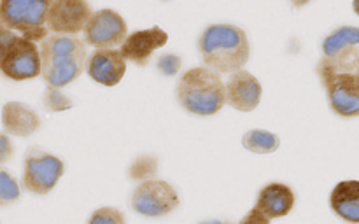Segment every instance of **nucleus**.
<instances>
[{
  "label": "nucleus",
  "mask_w": 359,
  "mask_h": 224,
  "mask_svg": "<svg viewBox=\"0 0 359 224\" xmlns=\"http://www.w3.org/2000/svg\"><path fill=\"white\" fill-rule=\"evenodd\" d=\"M84 41L97 49H112L121 46L128 34L126 21L112 9L95 10L83 30Z\"/></svg>",
  "instance_id": "obj_9"
},
{
  "label": "nucleus",
  "mask_w": 359,
  "mask_h": 224,
  "mask_svg": "<svg viewBox=\"0 0 359 224\" xmlns=\"http://www.w3.org/2000/svg\"><path fill=\"white\" fill-rule=\"evenodd\" d=\"M2 126L6 133L16 136H30L41 126L37 112L21 102H7L2 107Z\"/></svg>",
  "instance_id": "obj_16"
},
{
  "label": "nucleus",
  "mask_w": 359,
  "mask_h": 224,
  "mask_svg": "<svg viewBox=\"0 0 359 224\" xmlns=\"http://www.w3.org/2000/svg\"><path fill=\"white\" fill-rule=\"evenodd\" d=\"M93 14L84 0H51L46 14V28L55 35H76L84 30Z\"/></svg>",
  "instance_id": "obj_10"
},
{
  "label": "nucleus",
  "mask_w": 359,
  "mask_h": 224,
  "mask_svg": "<svg viewBox=\"0 0 359 224\" xmlns=\"http://www.w3.org/2000/svg\"><path fill=\"white\" fill-rule=\"evenodd\" d=\"M86 72L95 83L112 88L121 83L126 74V62L119 49H97L86 58Z\"/></svg>",
  "instance_id": "obj_14"
},
{
  "label": "nucleus",
  "mask_w": 359,
  "mask_h": 224,
  "mask_svg": "<svg viewBox=\"0 0 359 224\" xmlns=\"http://www.w3.org/2000/svg\"><path fill=\"white\" fill-rule=\"evenodd\" d=\"M86 224H126L121 210L114 206H100L88 217Z\"/></svg>",
  "instance_id": "obj_22"
},
{
  "label": "nucleus",
  "mask_w": 359,
  "mask_h": 224,
  "mask_svg": "<svg viewBox=\"0 0 359 224\" xmlns=\"http://www.w3.org/2000/svg\"><path fill=\"white\" fill-rule=\"evenodd\" d=\"M41 77L48 88L62 90L83 74L86 44L76 35H48L39 48Z\"/></svg>",
  "instance_id": "obj_2"
},
{
  "label": "nucleus",
  "mask_w": 359,
  "mask_h": 224,
  "mask_svg": "<svg viewBox=\"0 0 359 224\" xmlns=\"http://www.w3.org/2000/svg\"><path fill=\"white\" fill-rule=\"evenodd\" d=\"M42 105H44L48 111L63 112L67 111V108L72 107L74 104L67 94L62 93V90H56V88H46L44 94H42Z\"/></svg>",
  "instance_id": "obj_21"
},
{
  "label": "nucleus",
  "mask_w": 359,
  "mask_h": 224,
  "mask_svg": "<svg viewBox=\"0 0 359 224\" xmlns=\"http://www.w3.org/2000/svg\"><path fill=\"white\" fill-rule=\"evenodd\" d=\"M330 209L346 223H359V181H342L330 192Z\"/></svg>",
  "instance_id": "obj_17"
},
{
  "label": "nucleus",
  "mask_w": 359,
  "mask_h": 224,
  "mask_svg": "<svg viewBox=\"0 0 359 224\" xmlns=\"http://www.w3.org/2000/svg\"><path fill=\"white\" fill-rule=\"evenodd\" d=\"M242 146L255 154H270L279 149L280 139L266 130H249L242 135Z\"/></svg>",
  "instance_id": "obj_18"
},
{
  "label": "nucleus",
  "mask_w": 359,
  "mask_h": 224,
  "mask_svg": "<svg viewBox=\"0 0 359 224\" xmlns=\"http://www.w3.org/2000/svg\"><path fill=\"white\" fill-rule=\"evenodd\" d=\"M21 195L20 184L7 170L0 168V206L14 203Z\"/></svg>",
  "instance_id": "obj_20"
},
{
  "label": "nucleus",
  "mask_w": 359,
  "mask_h": 224,
  "mask_svg": "<svg viewBox=\"0 0 359 224\" xmlns=\"http://www.w3.org/2000/svg\"><path fill=\"white\" fill-rule=\"evenodd\" d=\"M175 94L186 112L202 118L217 114L226 105L223 79L205 66L186 70L179 77Z\"/></svg>",
  "instance_id": "obj_3"
},
{
  "label": "nucleus",
  "mask_w": 359,
  "mask_h": 224,
  "mask_svg": "<svg viewBox=\"0 0 359 224\" xmlns=\"http://www.w3.org/2000/svg\"><path fill=\"white\" fill-rule=\"evenodd\" d=\"M198 224H231V223H226V220H219V219H212V220H202V223Z\"/></svg>",
  "instance_id": "obj_27"
},
{
  "label": "nucleus",
  "mask_w": 359,
  "mask_h": 224,
  "mask_svg": "<svg viewBox=\"0 0 359 224\" xmlns=\"http://www.w3.org/2000/svg\"><path fill=\"white\" fill-rule=\"evenodd\" d=\"M49 0H2L0 24L11 31H21L20 37L30 42H42L48 37L46 14Z\"/></svg>",
  "instance_id": "obj_4"
},
{
  "label": "nucleus",
  "mask_w": 359,
  "mask_h": 224,
  "mask_svg": "<svg viewBox=\"0 0 359 224\" xmlns=\"http://www.w3.org/2000/svg\"><path fill=\"white\" fill-rule=\"evenodd\" d=\"M130 206L144 217H163L179 206V195L167 181H144L133 189Z\"/></svg>",
  "instance_id": "obj_8"
},
{
  "label": "nucleus",
  "mask_w": 359,
  "mask_h": 224,
  "mask_svg": "<svg viewBox=\"0 0 359 224\" xmlns=\"http://www.w3.org/2000/svg\"><path fill=\"white\" fill-rule=\"evenodd\" d=\"M14 153V146L11 142L9 135L7 133H0V164H4L6 161L11 160Z\"/></svg>",
  "instance_id": "obj_25"
},
{
  "label": "nucleus",
  "mask_w": 359,
  "mask_h": 224,
  "mask_svg": "<svg viewBox=\"0 0 359 224\" xmlns=\"http://www.w3.org/2000/svg\"><path fill=\"white\" fill-rule=\"evenodd\" d=\"M63 174H65V163L60 158L41 147H30L25 154L21 184L25 191L44 196L55 189Z\"/></svg>",
  "instance_id": "obj_5"
},
{
  "label": "nucleus",
  "mask_w": 359,
  "mask_h": 224,
  "mask_svg": "<svg viewBox=\"0 0 359 224\" xmlns=\"http://www.w3.org/2000/svg\"><path fill=\"white\" fill-rule=\"evenodd\" d=\"M0 72L13 80H28L41 76L37 44L18 35L0 62Z\"/></svg>",
  "instance_id": "obj_11"
},
{
  "label": "nucleus",
  "mask_w": 359,
  "mask_h": 224,
  "mask_svg": "<svg viewBox=\"0 0 359 224\" xmlns=\"http://www.w3.org/2000/svg\"><path fill=\"white\" fill-rule=\"evenodd\" d=\"M158 172V160L151 154H140L132 161L128 168V177L132 181H151Z\"/></svg>",
  "instance_id": "obj_19"
},
{
  "label": "nucleus",
  "mask_w": 359,
  "mask_h": 224,
  "mask_svg": "<svg viewBox=\"0 0 359 224\" xmlns=\"http://www.w3.org/2000/svg\"><path fill=\"white\" fill-rule=\"evenodd\" d=\"M182 66V59L181 56L177 55H172V52H167V55H161L156 62V69L160 70L161 76H177L179 70Z\"/></svg>",
  "instance_id": "obj_23"
},
{
  "label": "nucleus",
  "mask_w": 359,
  "mask_h": 224,
  "mask_svg": "<svg viewBox=\"0 0 359 224\" xmlns=\"http://www.w3.org/2000/svg\"><path fill=\"white\" fill-rule=\"evenodd\" d=\"M293 189L283 182H270L259 189L255 209H258L266 219H279L287 216L294 206Z\"/></svg>",
  "instance_id": "obj_15"
},
{
  "label": "nucleus",
  "mask_w": 359,
  "mask_h": 224,
  "mask_svg": "<svg viewBox=\"0 0 359 224\" xmlns=\"http://www.w3.org/2000/svg\"><path fill=\"white\" fill-rule=\"evenodd\" d=\"M167 42L168 34L161 30L160 27L144 28V30H137L133 34L126 35L119 52L125 58V62H132L135 65L144 66L147 65L154 51L163 48Z\"/></svg>",
  "instance_id": "obj_13"
},
{
  "label": "nucleus",
  "mask_w": 359,
  "mask_h": 224,
  "mask_svg": "<svg viewBox=\"0 0 359 224\" xmlns=\"http://www.w3.org/2000/svg\"><path fill=\"white\" fill-rule=\"evenodd\" d=\"M238 224H270V219H266L258 209H252L251 212L242 217Z\"/></svg>",
  "instance_id": "obj_26"
},
{
  "label": "nucleus",
  "mask_w": 359,
  "mask_h": 224,
  "mask_svg": "<svg viewBox=\"0 0 359 224\" xmlns=\"http://www.w3.org/2000/svg\"><path fill=\"white\" fill-rule=\"evenodd\" d=\"M262 83L248 70H237L230 74L224 83V100L228 105L241 112H251L262 102Z\"/></svg>",
  "instance_id": "obj_12"
},
{
  "label": "nucleus",
  "mask_w": 359,
  "mask_h": 224,
  "mask_svg": "<svg viewBox=\"0 0 359 224\" xmlns=\"http://www.w3.org/2000/svg\"><path fill=\"white\" fill-rule=\"evenodd\" d=\"M16 37L18 35L14 34V31L7 30L6 27H2V24H0V62H2V58L6 56V52H7V49L11 48V44H13L14 38Z\"/></svg>",
  "instance_id": "obj_24"
},
{
  "label": "nucleus",
  "mask_w": 359,
  "mask_h": 224,
  "mask_svg": "<svg viewBox=\"0 0 359 224\" xmlns=\"http://www.w3.org/2000/svg\"><path fill=\"white\" fill-rule=\"evenodd\" d=\"M198 51L205 69L221 76L244 69L251 55V44L245 31L237 24L216 23L202 31Z\"/></svg>",
  "instance_id": "obj_1"
},
{
  "label": "nucleus",
  "mask_w": 359,
  "mask_h": 224,
  "mask_svg": "<svg viewBox=\"0 0 359 224\" xmlns=\"http://www.w3.org/2000/svg\"><path fill=\"white\" fill-rule=\"evenodd\" d=\"M323 62L340 74H356L359 65L358 27H340L323 41Z\"/></svg>",
  "instance_id": "obj_7"
},
{
  "label": "nucleus",
  "mask_w": 359,
  "mask_h": 224,
  "mask_svg": "<svg viewBox=\"0 0 359 224\" xmlns=\"http://www.w3.org/2000/svg\"><path fill=\"white\" fill-rule=\"evenodd\" d=\"M318 74L328 94V104L335 114L342 118H356L359 114V77L358 74H340L319 62Z\"/></svg>",
  "instance_id": "obj_6"
}]
</instances>
